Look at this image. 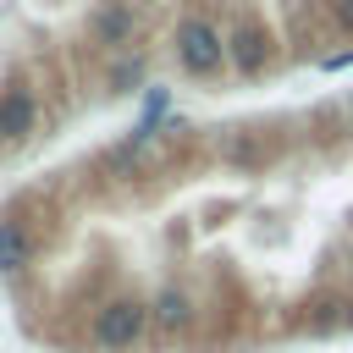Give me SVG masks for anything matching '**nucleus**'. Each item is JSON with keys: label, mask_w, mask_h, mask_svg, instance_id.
Returning a JSON list of instances; mask_svg holds the SVG:
<instances>
[{"label": "nucleus", "mask_w": 353, "mask_h": 353, "mask_svg": "<svg viewBox=\"0 0 353 353\" xmlns=\"http://www.w3.org/2000/svg\"><path fill=\"white\" fill-rule=\"evenodd\" d=\"M88 353H143L149 347V298L143 292H105L83 325Z\"/></svg>", "instance_id": "obj_1"}, {"label": "nucleus", "mask_w": 353, "mask_h": 353, "mask_svg": "<svg viewBox=\"0 0 353 353\" xmlns=\"http://www.w3.org/2000/svg\"><path fill=\"white\" fill-rule=\"evenodd\" d=\"M149 298V347H199V325H204V298L193 281L165 276Z\"/></svg>", "instance_id": "obj_2"}, {"label": "nucleus", "mask_w": 353, "mask_h": 353, "mask_svg": "<svg viewBox=\"0 0 353 353\" xmlns=\"http://www.w3.org/2000/svg\"><path fill=\"white\" fill-rule=\"evenodd\" d=\"M171 61H176V72L193 77V83L221 77V66H232V61H226V28H221L215 17H204V11H182L176 28H171Z\"/></svg>", "instance_id": "obj_3"}, {"label": "nucleus", "mask_w": 353, "mask_h": 353, "mask_svg": "<svg viewBox=\"0 0 353 353\" xmlns=\"http://www.w3.org/2000/svg\"><path fill=\"white\" fill-rule=\"evenodd\" d=\"M210 149L237 171H259L287 154V132L276 121H232V127H210Z\"/></svg>", "instance_id": "obj_4"}, {"label": "nucleus", "mask_w": 353, "mask_h": 353, "mask_svg": "<svg viewBox=\"0 0 353 353\" xmlns=\"http://www.w3.org/2000/svg\"><path fill=\"white\" fill-rule=\"evenodd\" d=\"M226 61L237 77H265L270 61H276V33L265 28V17L254 11H232L226 22Z\"/></svg>", "instance_id": "obj_5"}, {"label": "nucleus", "mask_w": 353, "mask_h": 353, "mask_svg": "<svg viewBox=\"0 0 353 353\" xmlns=\"http://www.w3.org/2000/svg\"><path fill=\"white\" fill-rule=\"evenodd\" d=\"M33 132H39V94L22 77H11L0 88V143H28Z\"/></svg>", "instance_id": "obj_6"}, {"label": "nucleus", "mask_w": 353, "mask_h": 353, "mask_svg": "<svg viewBox=\"0 0 353 353\" xmlns=\"http://www.w3.org/2000/svg\"><path fill=\"white\" fill-rule=\"evenodd\" d=\"M132 33H138V11H132V0H99V6L88 11V39H94L99 50H127Z\"/></svg>", "instance_id": "obj_7"}, {"label": "nucleus", "mask_w": 353, "mask_h": 353, "mask_svg": "<svg viewBox=\"0 0 353 353\" xmlns=\"http://www.w3.org/2000/svg\"><path fill=\"white\" fill-rule=\"evenodd\" d=\"M33 259H39V232L17 210H6L0 215V276H22Z\"/></svg>", "instance_id": "obj_8"}, {"label": "nucleus", "mask_w": 353, "mask_h": 353, "mask_svg": "<svg viewBox=\"0 0 353 353\" xmlns=\"http://www.w3.org/2000/svg\"><path fill=\"white\" fill-rule=\"evenodd\" d=\"M105 83H110V94H132V88L143 83V55H127V61H116Z\"/></svg>", "instance_id": "obj_9"}, {"label": "nucleus", "mask_w": 353, "mask_h": 353, "mask_svg": "<svg viewBox=\"0 0 353 353\" xmlns=\"http://www.w3.org/2000/svg\"><path fill=\"white\" fill-rule=\"evenodd\" d=\"M325 11H331V22L342 33H353V0H325Z\"/></svg>", "instance_id": "obj_10"}, {"label": "nucleus", "mask_w": 353, "mask_h": 353, "mask_svg": "<svg viewBox=\"0 0 353 353\" xmlns=\"http://www.w3.org/2000/svg\"><path fill=\"white\" fill-rule=\"evenodd\" d=\"M342 325L353 331V281H347V298H342Z\"/></svg>", "instance_id": "obj_11"}, {"label": "nucleus", "mask_w": 353, "mask_h": 353, "mask_svg": "<svg viewBox=\"0 0 353 353\" xmlns=\"http://www.w3.org/2000/svg\"><path fill=\"white\" fill-rule=\"evenodd\" d=\"M347 127H353V99H347Z\"/></svg>", "instance_id": "obj_12"}]
</instances>
